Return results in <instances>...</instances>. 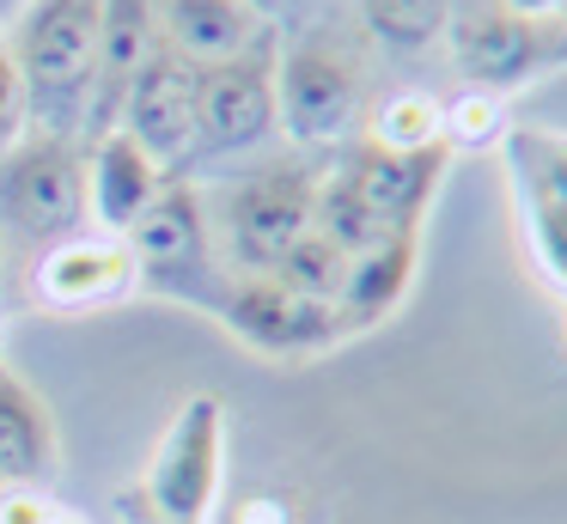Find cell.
<instances>
[{
    "mask_svg": "<svg viewBox=\"0 0 567 524\" xmlns=\"http://www.w3.org/2000/svg\"><path fill=\"white\" fill-rule=\"evenodd\" d=\"M99 19L104 0H31L7 31L31 92V122L43 134L86 141L99 97Z\"/></svg>",
    "mask_w": 567,
    "mask_h": 524,
    "instance_id": "obj_1",
    "label": "cell"
},
{
    "mask_svg": "<svg viewBox=\"0 0 567 524\" xmlns=\"http://www.w3.org/2000/svg\"><path fill=\"white\" fill-rule=\"evenodd\" d=\"M92 226L86 141L31 129L0 158V263L31 268L50 244Z\"/></svg>",
    "mask_w": 567,
    "mask_h": 524,
    "instance_id": "obj_2",
    "label": "cell"
},
{
    "mask_svg": "<svg viewBox=\"0 0 567 524\" xmlns=\"http://www.w3.org/2000/svg\"><path fill=\"white\" fill-rule=\"evenodd\" d=\"M318 177H323L318 158H275V165H250L238 177L214 183L208 219L226 275H269L287 244L299 232H311Z\"/></svg>",
    "mask_w": 567,
    "mask_h": 524,
    "instance_id": "obj_3",
    "label": "cell"
},
{
    "mask_svg": "<svg viewBox=\"0 0 567 524\" xmlns=\"http://www.w3.org/2000/svg\"><path fill=\"white\" fill-rule=\"evenodd\" d=\"M128 256H135V275L147 299H172L189 311H214L226 287V263L220 244H214V219H208V189L196 177H172L153 207L123 232Z\"/></svg>",
    "mask_w": 567,
    "mask_h": 524,
    "instance_id": "obj_4",
    "label": "cell"
},
{
    "mask_svg": "<svg viewBox=\"0 0 567 524\" xmlns=\"http://www.w3.org/2000/svg\"><path fill=\"white\" fill-rule=\"evenodd\" d=\"M226 482V402L196 390L177 402L153 445L141 482L123 494V506L147 512V524H208ZM141 524V518H135Z\"/></svg>",
    "mask_w": 567,
    "mask_h": 524,
    "instance_id": "obj_5",
    "label": "cell"
},
{
    "mask_svg": "<svg viewBox=\"0 0 567 524\" xmlns=\"http://www.w3.org/2000/svg\"><path fill=\"white\" fill-rule=\"evenodd\" d=\"M367 104V68L342 43L306 37L275 49V110L299 153H342L348 141H360Z\"/></svg>",
    "mask_w": 567,
    "mask_h": 524,
    "instance_id": "obj_6",
    "label": "cell"
},
{
    "mask_svg": "<svg viewBox=\"0 0 567 524\" xmlns=\"http://www.w3.org/2000/svg\"><path fill=\"white\" fill-rule=\"evenodd\" d=\"M208 317L238 348L262 353V360H281V366L323 360L342 341H354L342 311H336V299H306V292L281 287L275 275H226Z\"/></svg>",
    "mask_w": 567,
    "mask_h": 524,
    "instance_id": "obj_7",
    "label": "cell"
},
{
    "mask_svg": "<svg viewBox=\"0 0 567 524\" xmlns=\"http://www.w3.org/2000/svg\"><path fill=\"white\" fill-rule=\"evenodd\" d=\"M561 37L567 24H555V31L549 24H525L501 0H452L440 49L464 73V85H488V92L513 97L518 85L561 68Z\"/></svg>",
    "mask_w": 567,
    "mask_h": 524,
    "instance_id": "obj_8",
    "label": "cell"
},
{
    "mask_svg": "<svg viewBox=\"0 0 567 524\" xmlns=\"http://www.w3.org/2000/svg\"><path fill=\"white\" fill-rule=\"evenodd\" d=\"M275 43H257L233 61L202 68V122H196V158L189 165H214V158L262 153L281 134V110H275Z\"/></svg>",
    "mask_w": 567,
    "mask_h": 524,
    "instance_id": "obj_9",
    "label": "cell"
},
{
    "mask_svg": "<svg viewBox=\"0 0 567 524\" xmlns=\"http://www.w3.org/2000/svg\"><path fill=\"white\" fill-rule=\"evenodd\" d=\"M25 292L31 305H43L55 317H86V311H104V305L135 299L141 275H135V256H128V238L86 226L74 238L50 244L25 268Z\"/></svg>",
    "mask_w": 567,
    "mask_h": 524,
    "instance_id": "obj_10",
    "label": "cell"
},
{
    "mask_svg": "<svg viewBox=\"0 0 567 524\" xmlns=\"http://www.w3.org/2000/svg\"><path fill=\"white\" fill-rule=\"evenodd\" d=\"M196 122H202V68L159 43L147 55V68L128 80L116 129L135 134L172 177H184L189 158H196Z\"/></svg>",
    "mask_w": 567,
    "mask_h": 524,
    "instance_id": "obj_11",
    "label": "cell"
},
{
    "mask_svg": "<svg viewBox=\"0 0 567 524\" xmlns=\"http://www.w3.org/2000/svg\"><path fill=\"white\" fill-rule=\"evenodd\" d=\"M330 165L354 183V195L384 219V226L421 232L433 195H440V183H445L452 153H445V146H427V153H384V146H372V141H348Z\"/></svg>",
    "mask_w": 567,
    "mask_h": 524,
    "instance_id": "obj_12",
    "label": "cell"
},
{
    "mask_svg": "<svg viewBox=\"0 0 567 524\" xmlns=\"http://www.w3.org/2000/svg\"><path fill=\"white\" fill-rule=\"evenodd\" d=\"M172 183V171L123 129H104L86 141V202H92V226L123 238L141 214L153 207V195Z\"/></svg>",
    "mask_w": 567,
    "mask_h": 524,
    "instance_id": "obj_13",
    "label": "cell"
},
{
    "mask_svg": "<svg viewBox=\"0 0 567 524\" xmlns=\"http://www.w3.org/2000/svg\"><path fill=\"white\" fill-rule=\"evenodd\" d=\"M275 19L257 0H159V43L196 68L233 61L257 43H275Z\"/></svg>",
    "mask_w": 567,
    "mask_h": 524,
    "instance_id": "obj_14",
    "label": "cell"
},
{
    "mask_svg": "<svg viewBox=\"0 0 567 524\" xmlns=\"http://www.w3.org/2000/svg\"><path fill=\"white\" fill-rule=\"evenodd\" d=\"M415 275H421V232H391L384 244L348 256V280L336 292V311H342L348 336H367L384 317L403 311L409 292H415Z\"/></svg>",
    "mask_w": 567,
    "mask_h": 524,
    "instance_id": "obj_15",
    "label": "cell"
},
{
    "mask_svg": "<svg viewBox=\"0 0 567 524\" xmlns=\"http://www.w3.org/2000/svg\"><path fill=\"white\" fill-rule=\"evenodd\" d=\"M159 49V0H104L99 19V97H92V122L86 141L104 129H116V110H123V92L147 55Z\"/></svg>",
    "mask_w": 567,
    "mask_h": 524,
    "instance_id": "obj_16",
    "label": "cell"
},
{
    "mask_svg": "<svg viewBox=\"0 0 567 524\" xmlns=\"http://www.w3.org/2000/svg\"><path fill=\"white\" fill-rule=\"evenodd\" d=\"M62 470V433L55 414L13 366L0 360V482H55Z\"/></svg>",
    "mask_w": 567,
    "mask_h": 524,
    "instance_id": "obj_17",
    "label": "cell"
},
{
    "mask_svg": "<svg viewBox=\"0 0 567 524\" xmlns=\"http://www.w3.org/2000/svg\"><path fill=\"white\" fill-rule=\"evenodd\" d=\"M501 158L506 183H513V207L567 219V129L513 122V134L501 141Z\"/></svg>",
    "mask_w": 567,
    "mask_h": 524,
    "instance_id": "obj_18",
    "label": "cell"
},
{
    "mask_svg": "<svg viewBox=\"0 0 567 524\" xmlns=\"http://www.w3.org/2000/svg\"><path fill=\"white\" fill-rule=\"evenodd\" d=\"M440 104L445 97L421 92V85H396L367 104L360 141L384 146V153H427V146H440Z\"/></svg>",
    "mask_w": 567,
    "mask_h": 524,
    "instance_id": "obj_19",
    "label": "cell"
},
{
    "mask_svg": "<svg viewBox=\"0 0 567 524\" xmlns=\"http://www.w3.org/2000/svg\"><path fill=\"white\" fill-rule=\"evenodd\" d=\"M513 97L488 85H457L440 104V146L445 153H488L513 134Z\"/></svg>",
    "mask_w": 567,
    "mask_h": 524,
    "instance_id": "obj_20",
    "label": "cell"
},
{
    "mask_svg": "<svg viewBox=\"0 0 567 524\" xmlns=\"http://www.w3.org/2000/svg\"><path fill=\"white\" fill-rule=\"evenodd\" d=\"M311 232H323V238H330L336 250L360 256V250H372V244H384L396 226H384V219H379V214H372V207L354 195V183H348L342 171H336L330 158H323L318 202H311Z\"/></svg>",
    "mask_w": 567,
    "mask_h": 524,
    "instance_id": "obj_21",
    "label": "cell"
},
{
    "mask_svg": "<svg viewBox=\"0 0 567 524\" xmlns=\"http://www.w3.org/2000/svg\"><path fill=\"white\" fill-rule=\"evenodd\" d=\"M354 7L379 49H391V55H427L445 37L452 0H354Z\"/></svg>",
    "mask_w": 567,
    "mask_h": 524,
    "instance_id": "obj_22",
    "label": "cell"
},
{
    "mask_svg": "<svg viewBox=\"0 0 567 524\" xmlns=\"http://www.w3.org/2000/svg\"><path fill=\"white\" fill-rule=\"evenodd\" d=\"M269 275L281 280V287L306 292V299H336V292H342V280H348V250H336L323 232H299Z\"/></svg>",
    "mask_w": 567,
    "mask_h": 524,
    "instance_id": "obj_23",
    "label": "cell"
},
{
    "mask_svg": "<svg viewBox=\"0 0 567 524\" xmlns=\"http://www.w3.org/2000/svg\"><path fill=\"white\" fill-rule=\"evenodd\" d=\"M38 129L31 122V92H25V73H19V61H13V43L0 37V158L13 153L25 134Z\"/></svg>",
    "mask_w": 567,
    "mask_h": 524,
    "instance_id": "obj_24",
    "label": "cell"
},
{
    "mask_svg": "<svg viewBox=\"0 0 567 524\" xmlns=\"http://www.w3.org/2000/svg\"><path fill=\"white\" fill-rule=\"evenodd\" d=\"M62 500L43 482H0V524H50Z\"/></svg>",
    "mask_w": 567,
    "mask_h": 524,
    "instance_id": "obj_25",
    "label": "cell"
},
{
    "mask_svg": "<svg viewBox=\"0 0 567 524\" xmlns=\"http://www.w3.org/2000/svg\"><path fill=\"white\" fill-rule=\"evenodd\" d=\"M513 19H525V24H567V0H501Z\"/></svg>",
    "mask_w": 567,
    "mask_h": 524,
    "instance_id": "obj_26",
    "label": "cell"
},
{
    "mask_svg": "<svg viewBox=\"0 0 567 524\" xmlns=\"http://www.w3.org/2000/svg\"><path fill=\"white\" fill-rule=\"evenodd\" d=\"M233 524H287V506L281 500H245Z\"/></svg>",
    "mask_w": 567,
    "mask_h": 524,
    "instance_id": "obj_27",
    "label": "cell"
},
{
    "mask_svg": "<svg viewBox=\"0 0 567 524\" xmlns=\"http://www.w3.org/2000/svg\"><path fill=\"white\" fill-rule=\"evenodd\" d=\"M25 7H31V0H0V37L13 31V19H19V12H25Z\"/></svg>",
    "mask_w": 567,
    "mask_h": 524,
    "instance_id": "obj_28",
    "label": "cell"
},
{
    "mask_svg": "<svg viewBox=\"0 0 567 524\" xmlns=\"http://www.w3.org/2000/svg\"><path fill=\"white\" fill-rule=\"evenodd\" d=\"M50 524H92V518H86V512H74V506H62V512H55Z\"/></svg>",
    "mask_w": 567,
    "mask_h": 524,
    "instance_id": "obj_29",
    "label": "cell"
},
{
    "mask_svg": "<svg viewBox=\"0 0 567 524\" xmlns=\"http://www.w3.org/2000/svg\"><path fill=\"white\" fill-rule=\"evenodd\" d=\"M257 7H262V12H269V19H275V24H281V0H257Z\"/></svg>",
    "mask_w": 567,
    "mask_h": 524,
    "instance_id": "obj_30",
    "label": "cell"
},
{
    "mask_svg": "<svg viewBox=\"0 0 567 524\" xmlns=\"http://www.w3.org/2000/svg\"><path fill=\"white\" fill-rule=\"evenodd\" d=\"M561 68H567V37H561Z\"/></svg>",
    "mask_w": 567,
    "mask_h": 524,
    "instance_id": "obj_31",
    "label": "cell"
},
{
    "mask_svg": "<svg viewBox=\"0 0 567 524\" xmlns=\"http://www.w3.org/2000/svg\"><path fill=\"white\" fill-rule=\"evenodd\" d=\"M561 336H567V311H561Z\"/></svg>",
    "mask_w": 567,
    "mask_h": 524,
    "instance_id": "obj_32",
    "label": "cell"
}]
</instances>
